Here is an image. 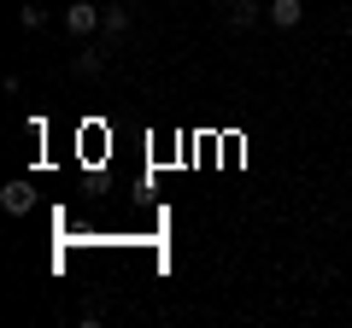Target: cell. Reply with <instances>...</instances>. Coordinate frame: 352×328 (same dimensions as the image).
<instances>
[{"mask_svg": "<svg viewBox=\"0 0 352 328\" xmlns=\"http://www.w3.org/2000/svg\"><path fill=\"white\" fill-rule=\"evenodd\" d=\"M76 323H82V328H94V323H106V305H100V299H88L82 311H76Z\"/></svg>", "mask_w": 352, "mask_h": 328, "instance_id": "ba28073f", "label": "cell"}, {"mask_svg": "<svg viewBox=\"0 0 352 328\" xmlns=\"http://www.w3.org/2000/svg\"><path fill=\"white\" fill-rule=\"evenodd\" d=\"M264 18H270V30H300L305 0H270V6H264Z\"/></svg>", "mask_w": 352, "mask_h": 328, "instance_id": "8992f818", "label": "cell"}, {"mask_svg": "<svg viewBox=\"0 0 352 328\" xmlns=\"http://www.w3.org/2000/svg\"><path fill=\"white\" fill-rule=\"evenodd\" d=\"M258 18H264V0H223V24L235 30V36L258 30Z\"/></svg>", "mask_w": 352, "mask_h": 328, "instance_id": "3957f363", "label": "cell"}, {"mask_svg": "<svg viewBox=\"0 0 352 328\" xmlns=\"http://www.w3.org/2000/svg\"><path fill=\"white\" fill-rule=\"evenodd\" d=\"M106 53H112L106 41H82V47L71 53V76H76V82H94V76L106 71Z\"/></svg>", "mask_w": 352, "mask_h": 328, "instance_id": "7a4b0ae2", "label": "cell"}, {"mask_svg": "<svg viewBox=\"0 0 352 328\" xmlns=\"http://www.w3.org/2000/svg\"><path fill=\"white\" fill-rule=\"evenodd\" d=\"M100 18H106V6H94V0H71V6L59 12V24H65V36L88 41V36H100Z\"/></svg>", "mask_w": 352, "mask_h": 328, "instance_id": "6da1fadb", "label": "cell"}, {"mask_svg": "<svg viewBox=\"0 0 352 328\" xmlns=\"http://www.w3.org/2000/svg\"><path fill=\"white\" fill-rule=\"evenodd\" d=\"M18 30H24V36L47 30V6H36V0H30V6H18Z\"/></svg>", "mask_w": 352, "mask_h": 328, "instance_id": "52a82bcc", "label": "cell"}, {"mask_svg": "<svg viewBox=\"0 0 352 328\" xmlns=\"http://www.w3.org/2000/svg\"><path fill=\"white\" fill-rule=\"evenodd\" d=\"M129 24H135L129 0H112V6H106V18H100V41H106V47H118V41L129 36Z\"/></svg>", "mask_w": 352, "mask_h": 328, "instance_id": "277c9868", "label": "cell"}, {"mask_svg": "<svg viewBox=\"0 0 352 328\" xmlns=\"http://www.w3.org/2000/svg\"><path fill=\"white\" fill-rule=\"evenodd\" d=\"M0 205H6L12 217H30V211H36V182H24V176L6 182V188H0Z\"/></svg>", "mask_w": 352, "mask_h": 328, "instance_id": "5b68a950", "label": "cell"}]
</instances>
